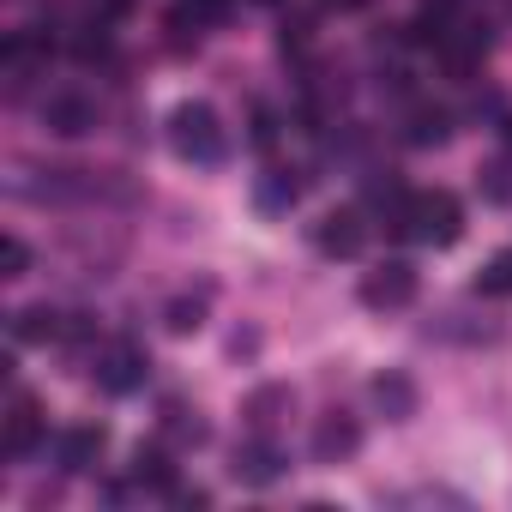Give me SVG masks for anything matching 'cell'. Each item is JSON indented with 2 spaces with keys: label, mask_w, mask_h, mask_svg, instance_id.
Listing matches in <instances>:
<instances>
[{
  "label": "cell",
  "mask_w": 512,
  "mask_h": 512,
  "mask_svg": "<svg viewBox=\"0 0 512 512\" xmlns=\"http://www.w3.org/2000/svg\"><path fill=\"white\" fill-rule=\"evenodd\" d=\"M169 145H175L187 163H223V151H229L223 121H217L211 103H181V109L169 115Z\"/></svg>",
  "instance_id": "obj_1"
},
{
  "label": "cell",
  "mask_w": 512,
  "mask_h": 512,
  "mask_svg": "<svg viewBox=\"0 0 512 512\" xmlns=\"http://www.w3.org/2000/svg\"><path fill=\"white\" fill-rule=\"evenodd\" d=\"M410 235L428 241V247H452L464 235V205L452 193H416L410 205Z\"/></svg>",
  "instance_id": "obj_2"
},
{
  "label": "cell",
  "mask_w": 512,
  "mask_h": 512,
  "mask_svg": "<svg viewBox=\"0 0 512 512\" xmlns=\"http://www.w3.org/2000/svg\"><path fill=\"white\" fill-rule=\"evenodd\" d=\"M91 374H97V386H103L109 398H127V392H139V386H145L151 356H145L139 344H109V350H97Z\"/></svg>",
  "instance_id": "obj_3"
},
{
  "label": "cell",
  "mask_w": 512,
  "mask_h": 512,
  "mask_svg": "<svg viewBox=\"0 0 512 512\" xmlns=\"http://www.w3.org/2000/svg\"><path fill=\"white\" fill-rule=\"evenodd\" d=\"M362 302L368 308H410L416 302V266L410 260H386L362 278Z\"/></svg>",
  "instance_id": "obj_4"
},
{
  "label": "cell",
  "mask_w": 512,
  "mask_h": 512,
  "mask_svg": "<svg viewBox=\"0 0 512 512\" xmlns=\"http://www.w3.org/2000/svg\"><path fill=\"white\" fill-rule=\"evenodd\" d=\"M43 440H49V422H43V410L19 392V398H13V416H7V458H31Z\"/></svg>",
  "instance_id": "obj_5"
},
{
  "label": "cell",
  "mask_w": 512,
  "mask_h": 512,
  "mask_svg": "<svg viewBox=\"0 0 512 512\" xmlns=\"http://www.w3.org/2000/svg\"><path fill=\"white\" fill-rule=\"evenodd\" d=\"M241 482H253V488H266V482H278L284 476V452L272 446V440H247V446H235V464H229Z\"/></svg>",
  "instance_id": "obj_6"
},
{
  "label": "cell",
  "mask_w": 512,
  "mask_h": 512,
  "mask_svg": "<svg viewBox=\"0 0 512 512\" xmlns=\"http://www.w3.org/2000/svg\"><path fill=\"white\" fill-rule=\"evenodd\" d=\"M43 121H49V133L79 139V133H91V127H97V109H91L85 97H73V91H55V97L43 103Z\"/></svg>",
  "instance_id": "obj_7"
},
{
  "label": "cell",
  "mask_w": 512,
  "mask_h": 512,
  "mask_svg": "<svg viewBox=\"0 0 512 512\" xmlns=\"http://www.w3.org/2000/svg\"><path fill=\"white\" fill-rule=\"evenodd\" d=\"M362 235H368V229H362V211L350 205V211L320 217V235H314V241H320V253H332V260H350V253L362 247Z\"/></svg>",
  "instance_id": "obj_8"
},
{
  "label": "cell",
  "mask_w": 512,
  "mask_h": 512,
  "mask_svg": "<svg viewBox=\"0 0 512 512\" xmlns=\"http://www.w3.org/2000/svg\"><path fill=\"white\" fill-rule=\"evenodd\" d=\"M356 446H362V428H356L344 410H332V416L314 428V458H320V464H338V458H350Z\"/></svg>",
  "instance_id": "obj_9"
},
{
  "label": "cell",
  "mask_w": 512,
  "mask_h": 512,
  "mask_svg": "<svg viewBox=\"0 0 512 512\" xmlns=\"http://www.w3.org/2000/svg\"><path fill=\"white\" fill-rule=\"evenodd\" d=\"M103 446H109V434H103L97 422H79V428H67V434L55 440V458H61L67 470H91V464L103 458Z\"/></svg>",
  "instance_id": "obj_10"
},
{
  "label": "cell",
  "mask_w": 512,
  "mask_h": 512,
  "mask_svg": "<svg viewBox=\"0 0 512 512\" xmlns=\"http://www.w3.org/2000/svg\"><path fill=\"white\" fill-rule=\"evenodd\" d=\"M13 338H19V344H61V338H67V314H55V308H25V314H13Z\"/></svg>",
  "instance_id": "obj_11"
},
{
  "label": "cell",
  "mask_w": 512,
  "mask_h": 512,
  "mask_svg": "<svg viewBox=\"0 0 512 512\" xmlns=\"http://www.w3.org/2000/svg\"><path fill=\"white\" fill-rule=\"evenodd\" d=\"M133 482H139V488H157V494H175V488H181L163 446H139V452H133Z\"/></svg>",
  "instance_id": "obj_12"
},
{
  "label": "cell",
  "mask_w": 512,
  "mask_h": 512,
  "mask_svg": "<svg viewBox=\"0 0 512 512\" xmlns=\"http://www.w3.org/2000/svg\"><path fill=\"white\" fill-rule=\"evenodd\" d=\"M446 133H452V109H440V103H416L410 109V127H404L410 145H446Z\"/></svg>",
  "instance_id": "obj_13"
},
{
  "label": "cell",
  "mask_w": 512,
  "mask_h": 512,
  "mask_svg": "<svg viewBox=\"0 0 512 512\" xmlns=\"http://www.w3.org/2000/svg\"><path fill=\"white\" fill-rule=\"evenodd\" d=\"M374 404H380L392 422H404V416L416 410V386H410L404 374H380V380H374Z\"/></svg>",
  "instance_id": "obj_14"
},
{
  "label": "cell",
  "mask_w": 512,
  "mask_h": 512,
  "mask_svg": "<svg viewBox=\"0 0 512 512\" xmlns=\"http://www.w3.org/2000/svg\"><path fill=\"white\" fill-rule=\"evenodd\" d=\"M163 428H169L181 446H199V440H205V428H199V410H187L181 398H169V404H163Z\"/></svg>",
  "instance_id": "obj_15"
},
{
  "label": "cell",
  "mask_w": 512,
  "mask_h": 512,
  "mask_svg": "<svg viewBox=\"0 0 512 512\" xmlns=\"http://www.w3.org/2000/svg\"><path fill=\"white\" fill-rule=\"evenodd\" d=\"M296 199H302L296 169H266V181H260V205H296Z\"/></svg>",
  "instance_id": "obj_16"
},
{
  "label": "cell",
  "mask_w": 512,
  "mask_h": 512,
  "mask_svg": "<svg viewBox=\"0 0 512 512\" xmlns=\"http://www.w3.org/2000/svg\"><path fill=\"white\" fill-rule=\"evenodd\" d=\"M476 290L482 296H512V247H500L494 260L482 266V278H476Z\"/></svg>",
  "instance_id": "obj_17"
},
{
  "label": "cell",
  "mask_w": 512,
  "mask_h": 512,
  "mask_svg": "<svg viewBox=\"0 0 512 512\" xmlns=\"http://www.w3.org/2000/svg\"><path fill=\"white\" fill-rule=\"evenodd\" d=\"M163 320H169V332H199L205 326V296H175Z\"/></svg>",
  "instance_id": "obj_18"
},
{
  "label": "cell",
  "mask_w": 512,
  "mask_h": 512,
  "mask_svg": "<svg viewBox=\"0 0 512 512\" xmlns=\"http://www.w3.org/2000/svg\"><path fill=\"white\" fill-rule=\"evenodd\" d=\"M284 404H290V392H284V386H266V392H253V398H247V416L266 428V422H272V410H284Z\"/></svg>",
  "instance_id": "obj_19"
},
{
  "label": "cell",
  "mask_w": 512,
  "mask_h": 512,
  "mask_svg": "<svg viewBox=\"0 0 512 512\" xmlns=\"http://www.w3.org/2000/svg\"><path fill=\"white\" fill-rule=\"evenodd\" d=\"M278 43H284V55H302V49L314 43V19H308V13L284 19V37H278Z\"/></svg>",
  "instance_id": "obj_20"
},
{
  "label": "cell",
  "mask_w": 512,
  "mask_h": 512,
  "mask_svg": "<svg viewBox=\"0 0 512 512\" xmlns=\"http://www.w3.org/2000/svg\"><path fill=\"white\" fill-rule=\"evenodd\" d=\"M253 145H260V151L278 145V121H272V109H253Z\"/></svg>",
  "instance_id": "obj_21"
},
{
  "label": "cell",
  "mask_w": 512,
  "mask_h": 512,
  "mask_svg": "<svg viewBox=\"0 0 512 512\" xmlns=\"http://www.w3.org/2000/svg\"><path fill=\"white\" fill-rule=\"evenodd\" d=\"M0 253H7V278H25V266H31V247H25L19 235H7V247H0Z\"/></svg>",
  "instance_id": "obj_22"
},
{
  "label": "cell",
  "mask_w": 512,
  "mask_h": 512,
  "mask_svg": "<svg viewBox=\"0 0 512 512\" xmlns=\"http://www.w3.org/2000/svg\"><path fill=\"white\" fill-rule=\"evenodd\" d=\"M187 7L199 13V25H223L229 19V0H187Z\"/></svg>",
  "instance_id": "obj_23"
},
{
  "label": "cell",
  "mask_w": 512,
  "mask_h": 512,
  "mask_svg": "<svg viewBox=\"0 0 512 512\" xmlns=\"http://www.w3.org/2000/svg\"><path fill=\"white\" fill-rule=\"evenodd\" d=\"M133 13V0H97V19L103 25H115V19H127Z\"/></svg>",
  "instance_id": "obj_24"
},
{
  "label": "cell",
  "mask_w": 512,
  "mask_h": 512,
  "mask_svg": "<svg viewBox=\"0 0 512 512\" xmlns=\"http://www.w3.org/2000/svg\"><path fill=\"white\" fill-rule=\"evenodd\" d=\"M326 7H344V13H350V7H362V0H326Z\"/></svg>",
  "instance_id": "obj_25"
},
{
  "label": "cell",
  "mask_w": 512,
  "mask_h": 512,
  "mask_svg": "<svg viewBox=\"0 0 512 512\" xmlns=\"http://www.w3.org/2000/svg\"><path fill=\"white\" fill-rule=\"evenodd\" d=\"M500 139H506V145H512V115H506V121H500Z\"/></svg>",
  "instance_id": "obj_26"
}]
</instances>
